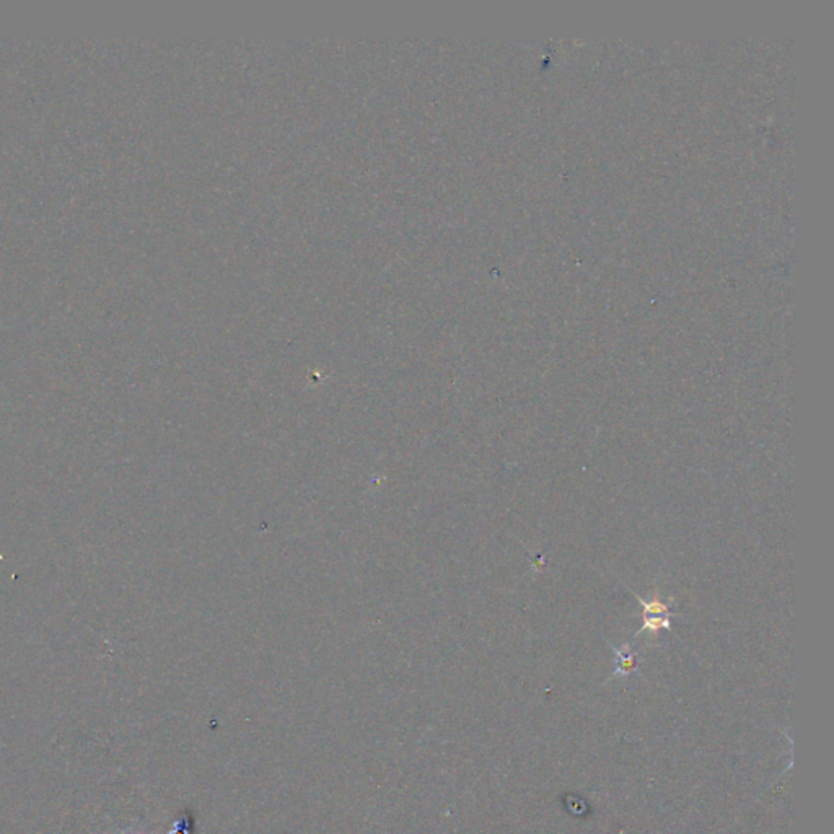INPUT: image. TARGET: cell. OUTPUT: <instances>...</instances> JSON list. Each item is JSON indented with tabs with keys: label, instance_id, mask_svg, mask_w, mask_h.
I'll return each instance as SVG.
<instances>
[{
	"label": "cell",
	"instance_id": "7a4b0ae2",
	"mask_svg": "<svg viewBox=\"0 0 834 834\" xmlns=\"http://www.w3.org/2000/svg\"><path fill=\"white\" fill-rule=\"evenodd\" d=\"M633 595L638 599V601L640 605H642V618H649V616H660V618H670L672 619V616H674V613L672 611V599L670 600H660V599H654L652 601H645L644 599H640L638 593L633 592Z\"/></svg>",
	"mask_w": 834,
	"mask_h": 834
},
{
	"label": "cell",
	"instance_id": "6da1fadb",
	"mask_svg": "<svg viewBox=\"0 0 834 834\" xmlns=\"http://www.w3.org/2000/svg\"><path fill=\"white\" fill-rule=\"evenodd\" d=\"M611 649H613V652L616 655V667H615V672H613V677H629V674H633L635 670L639 668V663H640V657L639 654H635L633 649H631L629 644H624L623 647H613L611 645Z\"/></svg>",
	"mask_w": 834,
	"mask_h": 834
},
{
	"label": "cell",
	"instance_id": "3957f363",
	"mask_svg": "<svg viewBox=\"0 0 834 834\" xmlns=\"http://www.w3.org/2000/svg\"><path fill=\"white\" fill-rule=\"evenodd\" d=\"M642 626H640V629L638 631V635L644 634V633H649L650 635H654V638H657V635L662 633V631H670L672 629V619L670 618H660V616H649V618H642Z\"/></svg>",
	"mask_w": 834,
	"mask_h": 834
}]
</instances>
